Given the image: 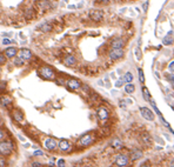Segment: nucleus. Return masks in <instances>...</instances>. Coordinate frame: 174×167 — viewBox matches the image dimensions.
<instances>
[{"label":"nucleus","instance_id":"nucleus-1","mask_svg":"<svg viewBox=\"0 0 174 167\" xmlns=\"http://www.w3.org/2000/svg\"><path fill=\"white\" fill-rule=\"evenodd\" d=\"M38 74L45 79V80H54L55 79V72L50 67V66H41L38 69Z\"/></svg>","mask_w":174,"mask_h":167},{"label":"nucleus","instance_id":"nucleus-2","mask_svg":"<svg viewBox=\"0 0 174 167\" xmlns=\"http://www.w3.org/2000/svg\"><path fill=\"white\" fill-rule=\"evenodd\" d=\"M13 151V144L8 140H0V154L6 155Z\"/></svg>","mask_w":174,"mask_h":167},{"label":"nucleus","instance_id":"nucleus-3","mask_svg":"<svg viewBox=\"0 0 174 167\" xmlns=\"http://www.w3.org/2000/svg\"><path fill=\"white\" fill-rule=\"evenodd\" d=\"M19 58H21L23 60H25L26 62H28V61H31L32 60V58H33V53H32V51L30 50V48H27V47H23V48H20L19 51H18V54H17Z\"/></svg>","mask_w":174,"mask_h":167},{"label":"nucleus","instance_id":"nucleus-4","mask_svg":"<svg viewBox=\"0 0 174 167\" xmlns=\"http://www.w3.org/2000/svg\"><path fill=\"white\" fill-rule=\"evenodd\" d=\"M124 54H125V52H124L122 48H114V50L111 48L110 52H108V58L111 60L115 61V60H120L124 57Z\"/></svg>","mask_w":174,"mask_h":167},{"label":"nucleus","instance_id":"nucleus-5","mask_svg":"<svg viewBox=\"0 0 174 167\" xmlns=\"http://www.w3.org/2000/svg\"><path fill=\"white\" fill-rule=\"evenodd\" d=\"M88 17H90V19H91L92 21L99 23V21H103V20H104L105 14H104V12L100 11V10H93V11L90 12Z\"/></svg>","mask_w":174,"mask_h":167},{"label":"nucleus","instance_id":"nucleus-6","mask_svg":"<svg viewBox=\"0 0 174 167\" xmlns=\"http://www.w3.org/2000/svg\"><path fill=\"white\" fill-rule=\"evenodd\" d=\"M18 47L17 46H13V45H11V46H6V48L4 50V55L6 57V59H13L14 57H17V54H18Z\"/></svg>","mask_w":174,"mask_h":167},{"label":"nucleus","instance_id":"nucleus-7","mask_svg":"<svg viewBox=\"0 0 174 167\" xmlns=\"http://www.w3.org/2000/svg\"><path fill=\"white\" fill-rule=\"evenodd\" d=\"M37 31H40V32H44V33L52 32V31H53V24H52V21H44V23H40V24L37 26Z\"/></svg>","mask_w":174,"mask_h":167},{"label":"nucleus","instance_id":"nucleus-8","mask_svg":"<svg viewBox=\"0 0 174 167\" xmlns=\"http://www.w3.org/2000/svg\"><path fill=\"white\" fill-rule=\"evenodd\" d=\"M38 8L41 11V12H46V11H50L52 10L53 5H52V1H50V0H39L38 4H37Z\"/></svg>","mask_w":174,"mask_h":167},{"label":"nucleus","instance_id":"nucleus-9","mask_svg":"<svg viewBox=\"0 0 174 167\" xmlns=\"http://www.w3.org/2000/svg\"><path fill=\"white\" fill-rule=\"evenodd\" d=\"M44 146H45V148L48 149V151H54V149L57 148V146H58V141H57V139H54V138H52V137H48V138L45 140Z\"/></svg>","mask_w":174,"mask_h":167},{"label":"nucleus","instance_id":"nucleus-10","mask_svg":"<svg viewBox=\"0 0 174 167\" xmlns=\"http://www.w3.org/2000/svg\"><path fill=\"white\" fill-rule=\"evenodd\" d=\"M93 142V137L91 134H85L82 135L79 140H78V144L82 147H86V146H90L91 144Z\"/></svg>","mask_w":174,"mask_h":167},{"label":"nucleus","instance_id":"nucleus-11","mask_svg":"<svg viewBox=\"0 0 174 167\" xmlns=\"http://www.w3.org/2000/svg\"><path fill=\"white\" fill-rule=\"evenodd\" d=\"M140 113H141V117L148 121H153L154 120V114L153 112L148 108V107H140Z\"/></svg>","mask_w":174,"mask_h":167},{"label":"nucleus","instance_id":"nucleus-12","mask_svg":"<svg viewBox=\"0 0 174 167\" xmlns=\"http://www.w3.org/2000/svg\"><path fill=\"white\" fill-rule=\"evenodd\" d=\"M66 86H67L69 90H72V91H78V90L81 87V84H80V81L76 80V79H68L67 82H66Z\"/></svg>","mask_w":174,"mask_h":167},{"label":"nucleus","instance_id":"nucleus-13","mask_svg":"<svg viewBox=\"0 0 174 167\" xmlns=\"http://www.w3.org/2000/svg\"><path fill=\"white\" fill-rule=\"evenodd\" d=\"M128 156L127 155H125V154H118L117 156H115V163L119 166V167H125L127 163H128Z\"/></svg>","mask_w":174,"mask_h":167},{"label":"nucleus","instance_id":"nucleus-14","mask_svg":"<svg viewBox=\"0 0 174 167\" xmlns=\"http://www.w3.org/2000/svg\"><path fill=\"white\" fill-rule=\"evenodd\" d=\"M62 62H64V65L67 66V67H73V66H75V64H76V59H75L74 55H72V54H67V55L64 57Z\"/></svg>","mask_w":174,"mask_h":167},{"label":"nucleus","instance_id":"nucleus-15","mask_svg":"<svg viewBox=\"0 0 174 167\" xmlns=\"http://www.w3.org/2000/svg\"><path fill=\"white\" fill-rule=\"evenodd\" d=\"M110 46H111L112 50H114V48H124L125 41H124L122 38H114V39H112Z\"/></svg>","mask_w":174,"mask_h":167},{"label":"nucleus","instance_id":"nucleus-16","mask_svg":"<svg viewBox=\"0 0 174 167\" xmlns=\"http://www.w3.org/2000/svg\"><path fill=\"white\" fill-rule=\"evenodd\" d=\"M97 115H98L99 120L105 121V120H107V119H108L110 113H108V111H107L105 107H100V108L98 110V112H97Z\"/></svg>","mask_w":174,"mask_h":167},{"label":"nucleus","instance_id":"nucleus-17","mask_svg":"<svg viewBox=\"0 0 174 167\" xmlns=\"http://www.w3.org/2000/svg\"><path fill=\"white\" fill-rule=\"evenodd\" d=\"M58 146H59V148L61 151L66 152V151H68L71 148V142L68 140H66V139H61L60 141H58Z\"/></svg>","mask_w":174,"mask_h":167},{"label":"nucleus","instance_id":"nucleus-18","mask_svg":"<svg viewBox=\"0 0 174 167\" xmlns=\"http://www.w3.org/2000/svg\"><path fill=\"white\" fill-rule=\"evenodd\" d=\"M11 104H12V98H11L10 96L4 94V96L0 97V105H1V106H4V107H8Z\"/></svg>","mask_w":174,"mask_h":167},{"label":"nucleus","instance_id":"nucleus-19","mask_svg":"<svg viewBox=\"0 0 174 167\" xmlns=\"http://www.w3.org/2000/svg\"><path fill=\"white\" fill-rule=\"evenodd\" d=\"M13 65H14L16 67H23L24 65H26V61L23 60L21 58H19V57L17 55V57L13 58Z\"/></svg>","mask_w":174,"mask_h":167},{"label":"nucleus","instance_id":"nucleus-20","mask_svg":"<svg viewBox=\"0 0 174 167\" xmlns=\"http://www.w3.org/2000/svg\"><path fill=\"white\" fill-rule=\"evenodd\" d=\"M12 117H13V119L17 121V122H20V121H23V119H24V114H23V112H20V111H14L13 113H12Z\"/></svg>","mask_w":174,"mask_h":167},{"label":"nucleus","instance_id":"nucleus-21","mask_svg":"<svg viewBox=\"0 0 174 167\" xmlns=\"http://www.w3.org/2000/svg\"><path fill=\"white\" fill-rule=\"evenodd\" d=\"M142 158V152L139 149H134L131 152V159L132 160H139Z\"/></svg>","mask_w":174,"mask_h":167},{"label":"nucleus","instance_id":"nucleus-22","mask_svg":"<svg viewBox=\"0 0 174 167\" xmlns=\"http://www.w3.org/2000/svg\"><path fill=\"white\" fill-rule=\"evenodd\" d=\"M134 91H135V86L133 85L132 82H128V84H126V85H125V92H126V93L132 94Z\"/></svg>","mask_w":174,"mask_h":167},{"label":"nucleus","instance_id":"nucleus-23","mask_svg":"<svg viewBox=\"0 0 174 167\" xmlns=\"http://www.w3.org/2000/svg\"><path fill=\"white\" fill-rule=\"evenodd\" d=\"M170 35H172V32H169V33H168V35H167V37H165V39L162 40V44H163V45H166V46H167V45H172V44L174 42V38H172Z\"/></svg>","mask_w":174,"mask_h":167},{"label":"nucleus","instance_id":"nucleus-24","mask_svg":"<svg viewBox=\"0 0 174 167\" xmlns=\"http://www.w3.org/2000/svg\"><path fill=\"white\" fill-rule=\"evenodd\" d=\"M14 44V40L13 39H11V38H7V37H4L3 39H1V45L3 46H11V45H13Z\"/></svg>","mask_w":174,"mask_h":167},{"label":"nucleus","instance_id":"nucleus-25","mask_svg":"<svg viewBox=\"0 0 174 167\" xmlns=\"http://www.w3.org/2000/svg\"><path fill=\"white\" fill-rule=\"evenodd\" d=\"M111 146H112L113 148H115V149H119V148L122 147V142H121L120 139H113L112 142H111Z\"/></svg>","mask_w":174,"mask_h":167},{"label":"nucleus","instance_id":"nucleus-26","mask_svg":"<svg viewBox=\"0 0 174 167\" xmlns=\"http://www.w3.org/2000/svg\"><path fill=\"white\" fill-rule=\"evenodd\" d=\"M122 79H124V81H125L126 84L132 82V81H133V74H132L131 72H126V73L124 74V76H122Z\"/></svg>","mask_w":174,"mask_h":167},{"label":"nucleus","instance_id":"nucleus-27","mask_svg":"<svg viewBox=\"0 0 174 167\" xmlns=\"http://www.w3.org/2000/svg\"><path fill=\"white\" fill-rule=\"evenodd\" d=\"M142 96H144V99L146 101H149L151 100V94H149V91L147 90V87H142Z\"/></svg>","mask_w":174,"mask_h":167},{"label":"nucleus","instance_id":"nucleus-28","mask_svg":"<svg viewBox=\"0 0 174 167\" xmlns=\"http://www.w3.org/2000/svg\"><path fill=\"white\" fill-rule=\"evenodd\" d=\"M33 12H34V11H32V10H27V11L25 12V18L28 19V20H32V19L35 17V14H34Z\"/></svg>","mask_w":174,"mask_h":167},{"label":"nucleus","instance_id":"nucleus-29","mask_svg":"<svg viewBox=\"0 0 174 167\" xmlns=\"http://www.w3.org/2000/svg\"><path fill=\"white\" fill-rule=\"evenodd\" d=\"M138 73H139V81L141 84L145 82V75H144V71L141 68H138Z\"/></svg>","mask_w":174,"mask_h":167},{"label":"nucleus","instance_id":"nucleus-30","mask_svg":"<svg viewBox=\"0 0 174 167\" xmlns=\"http://www.w3.org/2000/svg\"><path fill=\"white\" fill-rule=\"evenodd\" d=\"M124 84H125V81H124V79H122V76H121V78H119V79L115 81V87H117V88H120V87L124 86Z\"/></svg>","mask_w":174,"mask_h":167},{"label":"nucleus","instance_id":"nucleus-31","mask_svg":"<svg viewBox=\"0 0 174 167\" xmlns=\"http://www.w3.org/2000/svg\"><path fill=\"white\" fill-rule=\"evenodd\" d=\"M6 57L4 55V53L3 52H0V66H3V65H5L6 64Z\"/></svg>","mask_w":174,"mask_h":167},{"label":"nucleus","instance_id":"nucleus-32","mask_svg":"<svg viewBox=\"0 0 174 167\" xmlns=\"http://www.w3.org/2000/svg\"><path fill=\"white\" fill-rule=\"evenodd\" d=\"M142 140H144L145 142H147V144H151V142H152V139H151V137H149L148 134H144V135H142Z\"/></svg>","mask_w":174,"mask_h":167},{"label":"nucleus","instance_id":"nucleus-33","mask_svg":"<svg viewBox=\"0 0 174 167\" xmlns=\"http://www.w3.org/2000/svg\"><path fill=\"white\" fill-rule=\"evenodd\" d=\"M166 78H167V80L172 84V85L174 86V74H168V75H166Z\"/></svg>","mask_w":174,"mask_h":167},{"label":"nucleus","instance_id":"nucleus-34","mask_svg":"<svg viewBox=\"0 0 174 167\" xmlns=\"http://www.w3.org/2000/svg\"><path fill=\"white\" fill-rule=\"evenodd\" d=\"M135 57H137V59H138V60H140V59H141V52H140V48H139V47H137V48H135Z\"/></svg>","mask_w":174,"mask_h":167},{"label":"nucleus","instance_id":"nucleus-35","mask_svg":"<svg viewBox=\"0 0 174 167\" xmlns=\"http://www.w3.org/2000/svg\"><path fill=\"white\" fill-rule=\"evenodd\" d=\"M57 166L58 167H65V160L64 159H59L57 161Z\"/></svg>","mask_w":174,"mask_h":167},{"label":"nucleus","instance_id":"nucleus-36","mask_svg":"<svg viewBox=\"0 0 174 167\" xmlns=\"http://www.w3.org/2000/svg\"><path fill=\"white\" fill-rule=\"evenodd\" d=\"M4 90H6V82L0 80V92H3Z\"/></svg>","mask_w":174,"mask_h":167},{"label":"nucleus","instance_id":"nucleus-37","mask_svg":"<svg viewBox=\"0 0 174 167\" xmlns=\"http://www.w3.org/2000/svg\"><path fill=\"white\" fill-rule=\"evenodd\" d=\"M33 155H35V156H41V155H44V153H42V151H40V149H35V151L33 152Z\"/></svg>","mask_w":174,"mask_h":167},{"label":"nucleus","instance_id":"nucleus-38","mask_svg":"<svg viewBox=\"0 0 174 167\" xmlns=\"http://www.w3.org/2000/svg\"><path fill=\"white\" fill-rule=\"evenodd\" d=\"M0 167H6V160L0 156Z\"/></svg>","mask_w":174,"mask_h":167},{"label":"nucleus","instance_id":"nucleus-39","mask_svg":"<svg viewBox=\"0 0 174 167\" xmlns=\"http://www.w3.org/2000/svg\"><path fill=\"white\" fill-rule=\"evenodd\" d=\"M12 34H13L12 32H3V33H1V37H3V38H4V37L11 38V37H12Z\"/></svg>","mask_w":174,"mask_h":167},{"label":"nucleus","instance_id":"nucleus-40","mask_svg":"<svg viewBox=\"0 0 174 167\" xmlns=\"http://www.w3.org/2000/svg\"><path fill=\"white\" fill-rule=\"evenodd\" d=\"M126 103H127L126 100H120V103H119L120 104V107L121 108H126Z\"/></svg>","mask_w":174,"mask_h":167},{"label":"nucleus","instance_id":"nucleus-41","mask_svg":"<svg viewBox=\"0 0 174 167\" xmlns=\"http://www.w3.org/2000/svg\"><path fill=\"white\" fill-rule=\"evenodd\" d=\"M168 68H169L170 72H174V61H172V62L168 65Z\"/></svg>","mask_w":174,"mask_h":167},{"label":"nucleus","instance_id":"nucleus-42","mask_svg":"<svg viewBox=\"0 0 174 167\" xmlns=\"http://www.w3.org/2000/svg\"><path fill=\"white\" fill-rule=\"evenodd\" d=\"M32 167H42V165H41L40 162H37V161H35V162L32 163Z\"/></svg>","mask_w":174,"mask_h":167},{"label":"nucleus","instance_id":"nucleus-43","mask_svg":"<svg viewBox=\"0 0 174 167\" xmlns=\"http://www.w3.org/2000/svg\"><path fill=\"white\" fill-rule=\"evenodd\" d=\"M5 138V132L3 129H0V140H3Z\"/></svg>","mask_w":174,"mask_h":167},{"label":"nucleus","instance_id":"nucleus-44","mask_svg":"<svg viewBox=\"0 0 174 167\" xmlns=\"http://www.w3.org/2000/svg\"><path fill=\"white\" fill-rule=\"evenodd\" d=\"M111 1V0H98V3H100V4H108Z\"/></svg>","mask_w":174,"mask_h":167},{"label":"nucleus","instance_id":"nucleus-45","mask_svg":"<svg viewBox=\"0 0 174 167\" xmlns=\"http://www.w3.org/2000/svg\"><path fill=\"white\" fill-rule=\"evenodd\" d=\"M18 138H19V139H20L21 141H25V138H24L23 135H20V134H18Z\"/></svg>","mask_w":174,"mask_h":167},{"label":"nucleus","instance_id":"nucleus-46","mask_svg":"<svg viewBox=\"0 0 174 167\" xmlns=\"http://www.w3.org/2000/svg\"><path fill=\"white\" fill-rule=\"evenodd\" d=\"M68 8H69V10H73V8H75V6H74V5H69Z\"/></svg>","mask_w":174,"mask_h":167},{"label":"nucleus","instance_id":"nucleus-47","mask_svg":"<svg viewBox=\"0 0 174 167\" xmlns=\"http://www.w3.org/2000/svg\"><path fill=\"white\" fill-rule=\"evenodd\" d=\"M169 166H170V167H174V160H173V161L169 163Z\"/></svg>","mask_w":174,"mask_h":167},{"label":"nucleus","instance_id":"nucleus-48","mask_svg":"<svg viewBox=\"0 0 174 167\" xmlns=\"http://www.w3.org/2000/svg\"><path fill=\"white\" fill-rule=\"evenodd\" d=\"M140 167H149V166H148V165H146V163H144V165H141Z\"/></svg>","mask_w":174,"mask_h":167},{"label":"nucleus","instance_id":"nucleus-49","mask_svg":"<svg viewBox=\"0 0 174 167\" xmlns=\"http://www.w3.org/2000/svg\"><path fill=\"white\" fill-rule=\"evenodd\" d=\"M1 125H3V119L0 118V126H1Z\"/></svg>","mask_w":174,"mask_h":167},{"label":"nucleus","instance_id":"nucleus-50","mask_svg":"<svg viewBox=\"0 0 174 167\" xmlns=\"http://www.w3.org/2000/svg\"><path fill=\"white\" fill-rule=\"evenodd\" d=\"M0 80H1V73H0Z\"/></svg>","mask_w":174,"mask_h":167},{"label":"nucleus","instance_id":"nucleus-51","mask_svg":"<svg viewBox=\"0 0 174 167\" xmlns=\"http://www.w3.org/2000/svg\"><path fill=\"white\" fill-rule=\"evenodd\" d=\"M64 1H66V3H67V1H68V0H64Z\"/></svg>","mask_w":174,"mask_h":167}]
</instances>
